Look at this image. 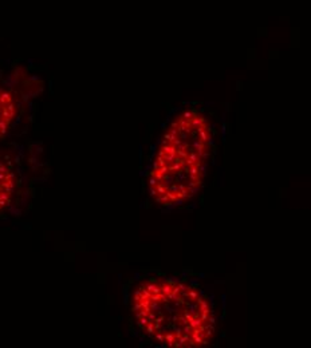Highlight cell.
Masks as SVG:
<instances>
[{
	"label": "cell",
	"instance_id": "cell-4",
	"mask_svg": "<svg viewBox=\"0 0 311 348\" xmlns=\"http://www.w3.org/2000/svg\"><path fill=\"white\" fill-rule=\"evenodd\" d=\"M18 188V177L10 162L0 158V213L14 200Z\"/></svg>",
	"mask_w": 311,
	"mask_h": 348
},
{
	"label": "cell",
	"instance_id": "cell-3",
	"mask_svg": "<svg viewBox=\"0 0 311 348\" xmlns=\"http://www.w3.org/2000/svg\"><path fill=\"white\" fill-rule=\"evenodd\" d=\"M19 103L16 96L7 87L0 84V139L8 134L18 119Z\"/></svg>",
	"mask_w": 311,
	"mask_h": 348
},
{
	"label": "cell",
	"instance_id": "cell-1",
	"mask_svg": "<svg viewBox=\"0 0 311 348\" xmlns=\"http://www.w3.org/2000/svg\"><path fill=\"white\" fill-rule=\"evenodd\" d=\"M130 309L148 339L171 348H199L216 337L217 317L200 288L169 277H150L133 289Z\"/></svg>",
	"mask_w": 311,
	"mask_h": 348
},
{
	"label": "cell",
	"instance_id": "cell-2",
	"mask_svg": "<svg viewBox=\"0 0 311 348\" xmlns=\"http://www.w3.org/2000/svg\"><path fill=\"white\" fill-rule=\"evenodd\" d=\"M213 126L201 110L180 111L165 129L148 176L149 194L161 206H179L205 184L213 151Z\"/></svg>",
	"mask_w": 311,
	"mask_h": 348
}]
</instances>
